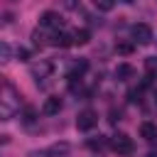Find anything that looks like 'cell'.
I'll return each instance as SVG.
<instances>
[{
  "label": "cell",
  "mask_w": 157,
  "mask_h": 157,
  "mask_svg": "<svg viewBox=\"0 0 157 157\" xmlns=\"http://www.w3.org/2000/svg\"><path fill=\"white\" fill-rule=\"evenodd\" d=\"M20 110V101L12 86H5V91L0 93V120H12Z\"/></svg>",
  "instance_id": "obj_1"
},
{
  "label": "cell",
  "mask_w": 157,
  "mask_h": 157,
  "mask_svg": "<svg viewBox=\"0 0 157 157\" xmlns=\"http://www.w3.org/2000/svg\"><path fill=\"white\" fill-rule=\"evenodd\" d=\"M108 147H110L115 155H120V157H128V155L135 152V142H132V137L125 135V132H115L113 137H108Z\"/></svg>",
  "instance_id": "obj_2"
},
{
  "label": "cell",
  "mask_w": 157,
  "mask_h": 157,
  "mask_svg": "<svg viewBox=\"0 0 157 157\" xmlns=\"http://www.w3.org/2000/svg\"><path fill=\"white\" fill-rule=\"evenodd\" d=\"M130 34H132V42L135 44H150L155 37H152V27L150 25H145V22H137V25H132L130 27Z\"/></svg>",
  "instance_id": "obj_3"
},
{
  "label": "cell",
  "mask_w": 157,
  "mask_h": 157,
  "mask_svg": "<svg viewBox=\"0 0 157 157\" xmlns=\"http://www.w3.org/2000/svg\"><path fill=\"white\" fill-rule=\"evenodd\" d=\"M98 125V113L96 110H91V108H83V110H78V115H76V128L78 130H93Z\"/></svg>",
  "instance_id": "obj_4"
},
{
  "label": "cell",
  "mask_w": 157,
  "mask_h": 157,
  "mask_svg": "<svg viewBox=\"0 0 157 157\" xmlns=\"http://www.w3.org/2000/svg\"><path fill=\"white\" fill-rule=\"evenodd\" d=\"M61 25H64V20L59 17V12L47 10V12H42V15H39V27H44V29H49V32H59V29H61Z\"/></svg>",
  "instance_id": "obj_5"
},
{
  "label": "cell",
  "mask_w": 157,
  "mask_h": 157,
  "mask_svg": "<svg viewBox=\"0 0 157 157\" xmlns=\"http://www.w3.org/2000/svg\"><path fill=\"white\" fill-rule=\"evenodd\" d=\"M69 152H71L69 142H54L52 147H47L42 152V157H69Z\"/></svg>",
  "instance_id": "obj_6"
},
{
  "label": "cell",
  "mask_w": 157,
  "mask_h": 157,
  "mask_svg": "<svg viewBox=\"0 0 157 157\" xmlns=\"http://www.w3.org/2000/svg\"><path fill=\"white\" fill-rule=\"evenodd\" d=\"M86 71H88V61H86V59H76V61L71 64V69H69L66 78H69V81H76V78L81 81V76H83Z\"/></svg>",
  "instance_id": "obj_7"
},
{
  "label": "cell",
  "mask_w": 157,
  "mask_h": 157,
  "mask_svg": "<svg viewBox=\"0 0 157 157\" xmlns=\"http://www.w3.org/2000/svg\"><path fill=\"white\" fill-rule=\"evenodd\" d=\"M61 98L59 96H49L44 103H42V113L44 115H59V110H61Z\"/></svg>",
  "instance_id": "obj_8"
},
{
  "label": "cell",
  "mask_w": 157,
  "mask_h": 157,
  "mask_svg": "<svg viewBox=\"0 0 157 157\" xmlns=\"http://www.w3.org/2000/svg\"><path fill=\"white\" fill-rule=\"evenodd\" d=\"M140 135H142L147 142H155V140H157V123H150V120L140 123Z\"/></svg>",
  "instance_id": "obj_9"
},
{
  "label": "cell",
  "mask_w": 157,
  "mask_h": 157,
  "mask_svg": "<svg viewBox=\"0 0 157 157\" xmlns=\"http://www.w3.org/2000/svg\"><path fill=\"white\" fill-rule=\"evenodd\" d=\"M49 74H52V61H39L37 66H32V76L39 81V78H49Z\"/></svg>",
  "instance_id": "obj_10"
},
{
  "label": "cell",
  "mask_w": 157,
  "mask_h": 157,
  "mask_svg": "<svg viewBox=\"0 0 157 157\" xmlns=\"http://www.w3.org/2000/svg\"><path fill=\"white\" fill-rule=\"evenodd\" d=\"M113 76H115L118 81H130V78L135 76V69H132L130 64H118L115 71H113Z\"/></svg>",
  "instance_id": "obj_11"
},
{
  "label": "cell",
  "mask_w": 157,
  "mask_h": 157,
  "mask_svg": "<svg viewBox=\"0 0 157 157\" xmlns=\"http://www.w3.org/2000/svg\"><path fill=\"white\" fill-rule=\"evenodd\" d=\"M86 147H88L91 152H103V150L108 147V137H103V135H96V137H88V142H86Z\"/></svg>",
  "instance_id": "obj_12"
},
{
  "label": "cell",
  "mask_w": 157,
  "mask_h": 157,
  "mask_svg": "<svg viewBox=\"0 0 157 157\" xmlns=\"http://www.w3.org/2000/svg\"><path fill=\"white\" fill-rule=\"evenodd\" d=\"M71 44H74L71 34H66V32H54V37H52V47H71Z\"/></svg>",
  "instance_id": "obj_13"
},
{
  "label": "cell",
  "mask_w": 157,
  "mask_h": 157,
  "mask_svg": "<svg viewBox=\"0 0 157 157\" xmlns=\"http://www.w3.org/2000/svg\"><path fill=\"white\" fill-rule=\"evenodd\" d=\"M71 39H74V44L83 47V44H88V42H91V32H88L86 27H81V29H76V32L71 34Z\"/></svg>",
  "instance_id": "obj_14"
},
{
  "label": "cell",
  "mask_w": 157,
  "mask_h": 157,
  "mask_svg": "<svg viewBox=\"0 0 157 157\" xmlns=\"http://www.w3.org/2000/svg\"><path fill=\"white\" fill-rule=\"evenodd\" d=\"M115 52L123 54V56H130V54L135 52V42H123V39H120V42L115 44Z\"/></svg>",
  "instance_id": "obj_15"
},
{
  "label": "cell",
  "mask_w": 157,
  "mask_h": 157,
  "mask_svg": "<svg viewBox=\"0 0 157 157\" xmlns=\"http://www.w3.org/2000/svg\"><path fill=\"white\" fill-rule=\"evenodd\" d=\"M10 59H12V47L5 39H0V64H7Z\"/></svg>",
  "instance_id": "obj_16"
},
{
  "label": "cell",
  "mask_w": 157,
  "mask_h": 157,
  "mask_svg": "<svg viewBox=\"0 0 157 157\" xmlns=\"http://www.w3.org/2000/svg\"><path fill=\"white\" fill-rule=\"evenodd\" d=\"M91 2H93V7L101 10V12H110V10L115 7V0H91Z\"/></svg>",
  "instance_id": "obj_17"
},
{
  "label": "cell",
  "mask_w": 157,
  "mask_h": 157,
  "mask_svg": "<svg viewBox=\"0 0 157 157\" xmlns=\"http://www.w3.org/2000/svg\"><path fill=\"white\" fill-rule=\"evenodd\" d=\"M140 96H142V91H140V88H132V91L128 93V98H130V103H140Z\"/></svg>",
  "instance_id": "obj_18"
},
{
  "label": "cell",
  "mask_w": 157,
  "mask_h": 157,
  "mask_svg": "<svg viewBox=\"0 0 157 157\" xmlns=\"http://www.w3.org/2000/svg\"><path fill=\"white\" fill-rule=\"evenodd\" d=\"M34 120V108H25V123H32Z\"/></svg>",
  "instance_id": "obj_19"
},
{
  "label": "cell",
  "mask_w": 157,
  "mask_h": 157,
  "mask_svg": "<svg viewBox=\"0 0 157 157\" xmlns=\"http://www.w3.org/2000/svg\"><path fill=\"white\" fill-rule=\"evenodd\" d=\"M145 66H147V71H155V69H157V59H155V56H150V59L145 61Z\"/></svg>",
  "instance_id": "obj_20"
},
{
  "label": "cell",
  "mask_w": 157,
  "mask_h": 157,
  "mask_svg": "<svg viewBox=\"0 0 157 157\" xmlns=\"http://www.w3.org/2000/svg\"><path fill=\"white\" fill-rule=\"evenodd\" d=\"M64 7L66 10H76L78 7V0H64Z\"/></svg>",
  "instance_id": "obj_21"
},
{
  "label": "cell",
  "mask_w": 157,
  "mask_h": 157,
  "mask_svg": "<svg viewBox=\"0 0 157 157\" xmlns=\"http://www.w3.org/2000/svg\"><path fill=\"white\" fill-rule=\"evenodd\" d=\"M17 56H20V61H27L29 59V52L27 49H17Z\"/></svg>",
  "instance_id": "obj_22"
},
{
  "label": "cell",
  "mask_w": 157,
  "mask_h": 157,
  "mask_svg": "<svg viewBox=\"0 0 157 157\" xmlns=\"http://www.w3.org/2000/svg\"><path fill=\"white\" fill-rule=\"evenodd\" d=\"M120 2H125V5H130V2H135V0H120Z\"/></svg>",
  "instance_id": "obj_23"
},
{
  "label": "cell",
  "mask_w": 157,
  "mask_h": 157,
  "mask_svg": "<svg viewBox=\"0 0 157 157\" xmlns=\"http://www.w3.org/2000/svg\"><path fill=\"white\" fill-rule=\"evenodd\" d=\"M147 157H157V152H150V155H147Z\"/></svg>",
  "instance_id": "obj_24"
},
{
  "label": "cell",
  "mask_w": 157,
  "mask_h": 157,
  "mask_svg": "<svg viewBox=\"0 0 157 157\" xmlns=\"http://www.w3.org/2000/svg\"><path fill=\"white\" fill-rule=\"evenodd\" d=\"M155 103H157V93H155Z\"/></svg>",
  "instance_id": "obj_25"
}]
</instances>
